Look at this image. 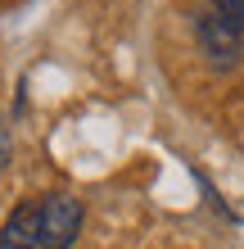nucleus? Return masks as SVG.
I'll use <instances>...</instances> for the list:
<instances>
[{
	"label": "nucleus",
	"instance_id": "obj_1",
	"mask_svg": "<svg viewBox=\"0 0 244 249\" xmlns=\"http://www.w3.org/2000/svg\"><path fill=\"white\" fill-rule=\"evenodd\" d=\"M81 199L77 195H64V190H54V195L36 199V240L41 249H73L77 231H81Z\"/></svg>",
	"mask_w": 244,
	"mask_h": 249
},
{
	"label": "nucleus",
	"instance_id": "obj_2",
	"mask_svg": "<svg viewBox=\"0 0 244 249\" xmlns=\"http://www.w3.org/2000/svg\"><path fill=\"white\" fill-rule=\"evenodd\" d=\"M195 41H199V54L212 68H235L244 54V36L217 14H195Z\"/></svg>",
	"mask_w": 244,
	"mask_h": 249
},
{
	"label": "nucleus",
	"instance_id": "obj_3",
	"mask_svg": "<svg viewBox=\"0 0 244 249\" xmlns=\"http://www.w3.org/2000/svg\"><path fill=\"white\" fill-rule=\"evenodd\" d=\"M0 249H41L36 240V204H18L0 227Z\"/></svg>",
	"mask_w": 244,
	"mask_h": 249
},
{
	"label": "nucleus",
	"instance_id": "obj_4",
	"mask_svg": "<svg viewBox=\"0 0 244 249\" xmlns=\"http://www.w3.org/2000/svg\"><path fill=\"white\" fill-rule=\"evenodd\" d=\"M212 14H217V18H226L235 27V32L244 36V0H212Z\"/></svg>",
	"mask_w": 244,
	"mask_h": 249
},
{
	"label": "nucleus",
	"instance_id": "obj_5",
	"mask_svg": "<svg viewBox=\"0 0 244 249\" xmlns=\"http://www.w3.org/2000/svg\"><path fill=\"white\" fill-rule=\"evenodd\" d=\"M9 154H14V136H9V118L0 113V168L9 163Z\"/></svg>",
	"mask_w": 244,
	"mask_h": 249
},
{
	"label": "nucleus",
	"instance_id": "obj_6",
	"mask_svg": "<svg viewBox=\"0 0 244 249\" xmlns=\"http://www.w3.org/2000/svg\"><path fill=\"white\" fill-rule=\"evenodd\" d=\"M240 150H244V145H240Z\"/></svg>",
	"mask_w": 244,
	"mask_h": 249
}]
</instances>
